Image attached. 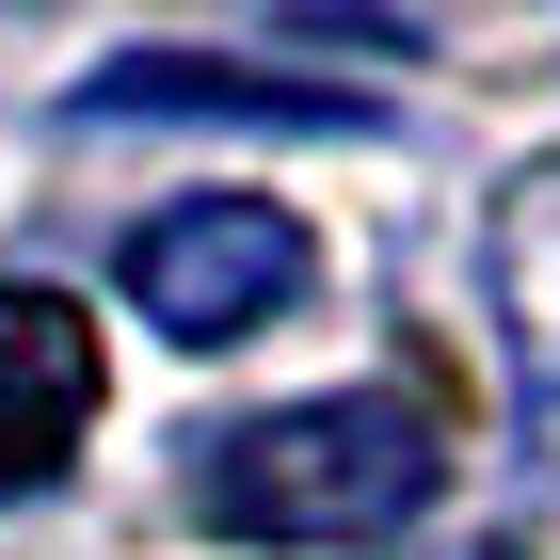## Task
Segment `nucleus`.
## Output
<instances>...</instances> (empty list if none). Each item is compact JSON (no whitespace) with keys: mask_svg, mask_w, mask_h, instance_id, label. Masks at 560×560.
Here are the masks:
<instances>
[{"mask_svg":"<svg viewBox=\"0 0 560 560\" xmlns=\"http://www.w3.org/2000/svg\"><path fill=\"white\" fill-rule=\"evenodd\" d=\"M497 337H513L528 465L560 480V161H528L513 192H497Z\"/></svg>","mask_w":560,"mask_h":560,"instance_id":"obj_4","label":"nucleus"},{"mask_svg":"<svg viewBox=\"0 0 560 560\" xmlns=\"http://www.w3.org/2000/svg\"><path fill=\"white\" fill-rule=\"evenodd\" d=\"M96 113H272V129H369V96L337 81H272V65H209V48H129L81 81V129Z\"/></svg>","mask_w":560,"mask_h":560,"instance_id":"obj_5","label":"nucleus"},{"mask_svg":"<svg viewBox=\"0 0 560 560\" xmlns=\"http://www.w3.org/2000/svg\"><path fill=\"white\" fill-rule=\"evenodd\" d=\"M96 432V320L65 289H0V497L81 465Z\"/></svg>","mask_w":560,"mask_h":560,"instance_id":"obj_3","label":"nucleus"},{"mask_svg":"<svg viewBox=\"0 0 560 560\" xmlns=\"http://www.w3.org/2000/svg\"><path fill=\"white\" fill-rule=\"evenodd\" d=\"M448 480V417L417 385H320L272 417L192 432V528L209 545H385Z\"/></svg>","mask_w":560,"mask_h":560,"instance_id":"obj_1","label":"nucleus"},{"mask_svg":"<svg viewBox=\"0 0 560 560\" xmlns=\"http://www.w3.org/2000/svg\"><path fill=\"white\" fill-rule=\"evenodd\" d=\"M304 272H320V241H304L272 192H176V209L129 224V304L161 320L176 352H241L272 337L304 304Z\"/></svg>","mask_w":560,"mask_h":560,"instance_id":"obj_2","label":"nucleus"}]
</instances>
